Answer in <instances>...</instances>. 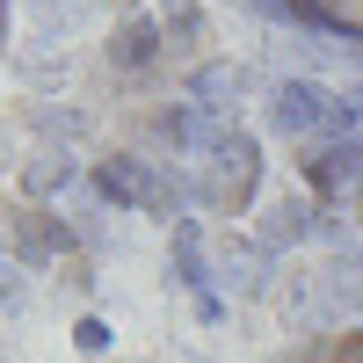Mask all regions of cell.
I'll list each match as a JSON object with an SVG mask.
<instances>
[{
  "instance_id": "cell-2",
  "label": "cell",
  "mask_w": 363,
  "mask_h": 363,
  "mask_svg": "<svg viewBox=\"0 0 363 363\" xmlns=\"http://www.w3.org/2000/svg\"><path fill=\"white\" fill-rule=\"evenodd\" d=\"M284 363H363V327H349V335H320V342H306Z\"/></svg>"
},
{
  "instance_id": "cell-3",
  "label": "cell",
  "mask_w": 363,
  "mask_h": 363,
  "mask_svg": "<svg viewBox=\"0 0 363 363\" xmlns=\"http://www.w3.org/2000/svg\"><path fill=\"white\" fill-rule=\"evenodd\" d=\"M8 22H15V0H0V51H8Z\"/></svg>"
},
{
  "instance_id": "cell-1",
  "label": "cell",
  "mask_w": 363,
  "mask_h": 363,
  "mask_svg": "<svg viewBox=\"0 0 363 363\" xmlns=\"http://www.w3.org/2000/svg\"><path fill=\"white\" fill-rule=\"evenodd\" d=\"M269 15H284L306 37H327L342 51H363V0H262Z\"/></svg>"
}]
</instances>
